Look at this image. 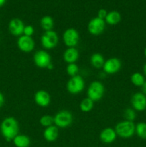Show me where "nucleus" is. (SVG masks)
Masks as SVG:
<instances>
[{
    "label": "nucleus",
    "instance_id": "423d86ee",
    "mask_svg": "<svg viewBox=\"0 0 146 147\" xmlns=\"http://www.w3.org/2000/svg\"><path fill=\"white\" fill-rule=\"evenodd\" d=\"M85 86V82L80 75L70 77L66 85L67 92L72 95H77L83 91Z\"/></svg>",
    "mask_w": 146,
    "mask_h": 147
},
{
    "label": "nucleus",
    "instance_id": "c85d7f7f",
    "mask_svg": "<svg viewBox=\"0 0 146 147\" xmlns=\"http://www.w3.org/2000/svg\"><path fill=\"white\" fill-rule=\"evenodd\" d=\"M107 11L104 9H100V10L97 12V17L102 19V20H104L105 19V17H107Z\"/></svg>",
    "mask_w": 146,
    "mask_h": 147
},
{
    "label": "nucleus",
    "instance_id": "2f4dec72",
    "mask_svg": "<svg viewBox=\"0 0 146 147\" xmlns=\"http://www.w3.org/2000/svg\"><path fill=\"white\" fill-rule=\"evenodd\" d=\"M6 1L7 0H0V7H3L4 5V4L6 3Z\"/></svg>",
    "mask_w": 146,
    "mask_h": 147
},
{
    "label": "nucleus",
    "instance_id": "f03ea898",
    "mask_svg": "<svg viewBox=\"0 0 146 147\" xmlns=\"http://www.w3.org/2000/svg\"><path fill=\"white\" fill-rule=\"evenodd\" d=\"M115 130L120 138L129 139L135 134V124L133 121L123 120L116 124Z\"/></svg>",
    "mask_w": 146,
    "mask_h": 147
},
{
    "label": "nucleus",
    "instance_id": "dca6fc26",
    "mask_svg": "<svg viewBox=\"0 0 146 147\" xmlns=\"http://www.w3.org/2000/svg\"><path fill=\"white\" fill-rule=\"evenodd\" d=\"M80 57V53L76 47H67L63 53V60L67 64L76 63Z\"/></svg>",
    "mask_w": 146,
    "mask_h": 147
},
{
    "label": "nucleus",
    "instance_id": "473e14b6",
    "mask_svg": "<svg viewBox=\"0 0 146 147\" xmlns=\"http://www.w3.org/2000/svg\"><path fill=\"white\" fill-rule=\"evenodd\" d=\"M143 74H144L145 76H146V63L143 66Z\"/></svg>",
    "mask_w": 146,
    "mask_h": 147
},
{
    "label": "nucleus",
    "instance_id": "5701e85b",
    "mask_svg": "<svg viewBox=\"0 0 146 147\" xmlns=\"http://www.w3.org/2000/svg\"><path fill=\"white\" fill-rule=\"evenodd\" d=\"M94 102L90 99L89 98H85L82 99L80 103V109L81 111L84 112V113H88V112L91 111L94 108Z\"/></svg>",
    "mask_w": 146,
    "mask_h": 147
},
{
    "label": "nucleus",
    "instance_id": "b1692460",
    "mask_svg": "<svg viewBox=\"0 0 146 147\" xmlns=\"http://www.w3.org/2000/svg\"><path fill=\"white\" fill-rule=\"evenodd\" d=\"M135 134L139 138L146 139V123L140 122L135 125Z\"/></svg>",
    "mask_w": 146,
    "mask_h": 147
},
{
    "label": "nucleus",
    "instance_id": "39448f33",
    "mask_svg": "<svg viewBox=\"0 0 146 147\" xmlns=\"http://www.w3.org/2000/svg\"><path fill=\"white\" fill-rule=\"evenodd\" d=\"M105 88L102 82L94 80L88 86L87 90V97L94 102L99 101L103 98Z\"/></svg>",
    "mask_w": 146,
    "mask_h": 147
},
{
    "label": "nucleus",
    "instance_id": "f8f14e48",
    "mask_svg": "<svg viewBox=\"0 0 146 147\" xmlns=\"http://www.w3.org/2000/svg\"><path fill=\"white\" fill-rule=\"evenodd\" d=\"M132 108L135 111H143L146 109V96L143 93H135L130 99Z\"/></svg>",
    "mask_w": 146,
    "mask_h": 147
},
{
    "label": "nucleus",
    "instance_id": "c756f323",
    "mask_svg": "<svg viewBox=\"0 0 146 147\" xmlns=\"http://www.w3.org/2000/svg\"><path fill=\"white\" fill-rule=\"evenodd\" d=\"M4 102H5V98H4V96L3 95V93L0 92V109L4 106Z\"/></svg>",
    "mask_w": 146,
    "mask_h": 147
},
{
    "label": "nucleus",
    "instance_id": "393cba45",
    "mask_svg": "<svg viewBox=\"0 0 146 147\" xmlns=\"http://www.w3.org/2000/svg\"><path fill=\"white\" fill-rule=\"evenodd\" d=\"M40 123L44 128L54 125V116L50 115H44L40 119Z\"/></svg>",
    "mask_w": 146,
    "mask_h": 147
},
{
    "label": "nucleus",
    "instance_id": "0eeeda50",
    "mask_svg": "<svg viewBox=\"0 0 146 147\" xmlns=\"http://www.w3.org/2000/svg\"><path fill=\"white\" fill-rule=\"evenodd\" d=\"M40 42L44 50H52L56 47L59 42L57 33L54 30L44 32L41 36Z\"/></svg>",
    "mask_w": 146,
    "mask_h": 147
},
{
    "label": "nucleus",
    "instance_id": "a211bd4d",
    "mask_svg": "<svg viewBox=\"0 0 146 147\" xmlns=\"http://www.w3.org/2000/svg\"><path fill=\"white\" fill-rule=\"evenodd\" d=\"M90 62L93 67L96 69H100L102 68L105 60L102 55L99 53H95L91 55Z\"/></svg>",
    "mask_w": 146,
    "mask_h": 147
},
{
    "label": "nucleus",
    "instance_id": "6ab92c4d",
    "mask_svg": "<svg viewBox=\"0 0 146 147\" xmlns=\"http://www.w3.org/2000/svg\"><path fill=\"white\" fill-rule=\"evenodd\" d=\"M121 14L117 11H111L107 13V17L104 19L105 23L110 25H116L121 21Z\"/></svg>",
    "mask_w": 146,
    "mask_h": 147
},
{
    "label": "nucleus",
    "instance_id": "9b49d317",
    "mask_svg": "<svg viewBox=\"0 0 146 147\" xmlns=\"http://www.w3.org/2000/svg\"><path fill=\"white\" fill-rule=\"evenodd\" d=\"M122 63L120 59L113 57L105 60L102 69L105 74L114 75L120 71Z\"/></svg>",
    "mask_w": 146,
    "mask_h": 147
},
{
    "label": "nucleus",
    "instance_id": "6e6552de",
    "mask_svg": "<svg viewBox=\"0 0 146 147\" xmlns=\"http://www.w3.org/2000/svg\"><path fill=\"white\" fill-rule=\"evenodd\" d=\"M80 33L76 29L70 27L63 32L62 40L67 47H76L80 42Z\"/></svg>",
    "mask_w": 146,
    "mask_h": 147
},
{
    "label": "nucleus",
    "instance_id": "f257e3e1",
    "mask_svg": "<svg viewBox=\"0 0 146 147\" xmlns=\"http://www.w3.org/2000/svg\"><path fill=\"white\" fill-rule=\"evenodd\" d=\"M0 131L6 140L12 141L19 131V126L17 119L11 116L3 119L0 124Z\"/></svg>",
    "mask_w": 146,
    "mask_h": 147
},
{
    "label": "nucleus",
    "instance_id": "aec40b11",
    "mask_svg": "<svg viewBox=\"0 0 146 147\" xmlns=\"http://www.w3.org/2000/svg\"><path fill=\"white\" fill-rule=\"evenodd\" d=\"M12 141L16 147H29L31 144L29 137L25 134H18Z\"/></svg>",
    "mask_w": 146,
    "mask_h": 147
},
{
    "label": "nucleus",
    "instance_id": "1a4fd4ad",
    "mask_svg": "<svg viewBox=\"0 0 146 147\" xmlns=\"http://www.w3.org/2000/svg\"><path fill=\"white\" fill-rule=\"evenodd\" d=\"M106 23L104 20L96 17L90 20L87 24L89 33L93 36H99L104 32Z\"/></svg>",
    "mask_w": 146,
    "mask_h": 147
},
{
    "label": "nucleus",
    "instance_id": "9d476101",
    "mask_svg": "<svg viewBox=\"0 0 146 147\" xmlns=\"http://www.w3.org/2000/svg\"><path fill=\"white\" fill-rule=\"evenodd\" d=\"M17 45L20 51L24 53H31L35 47V42L32 37H28L24 34L18 37Z\"/></svg>",
    "mask_w": 146,
    "mask_h": 147
},
{
    "label": "nucleus",
    "instance_id": "2eb2a0df",
    "mask_svg": "<svg viewBox=\"0 0 146 147\" xmlns=\"http://www.w3.org/2000/svg\"><path fill=\"white\" fill-rule=\"evenodd\" d=\"M117 135L115 129L107 127L102 130L100 134V139L104 144H111L115 141Z\"/></svg>",
    "mask_w": 146,
    "mask_h": 147
},
{
    "label": "nucleus",
    "instance_id": "f3484780",
    "mask_svg": "<svg viewBox=\"0 0 146 147\" xmlns=\"http://www.w3.org/2000/svg\"><path fill=\"white\" fill-rule=\"evenodd\" d=\"M59 136V129L55 125L44 128L43 131V137L47 142H53L56 141Z\"/></svg>",
    "mask_w": 146,
    "mask_h": 147
},
{
    "label": "nucleus",
    "instance_id": "7c9ffc66",
    "mask_svg": "<svg viewBox=\"0 0 146 147\" xmlns=\"http://www.w3.org/2000/svg\"><path fill=\"white\" fill-rule=\"evenodd\" d=\"M142 89H143V93H144V94L146 96V80H145V82L144 84H143V86H142Z\"/></svg>",
    "mask_w": 146,
    "mask_h": 147
},
{
    "label": "nucleus",
    "instance_id": "412c9836",
    "mask_svg": "<svg viewBox=\"0 0 146 147\" xmlns=\"http://www.w3.org/2000/svg\"><path fill=\"white\" fill-rule=\"evenodd\" d=\"M54 25V20H53V18L51 16H44V17H42L41 20H40V26H41L42 29L44 32L53 30Z\"/></svg>",
    "mask_w": 146,
    "mask_h": 147
},
{
    "label": "nucleus",
    "instance_id": "4468645a",
    "mask_svg": "<svg viewBox=\"0 0 146 147\" xmlns=\"http://www.w3.org/2000/svg\"><path fill=\"white\" fill-rule=\"evenodd\" d=\"M34 100L38 106L45 108L51 103V96L47 90H39L34 93Z\"/></svg>",
    "mask_w": 146,
    "mask_h": 147
},
{
    "label": "nucleus",
    "instance_id": "cd10ccee",
    "mask_svg": "<svg viewBox=\"0 0 146 147\" xmlns=\"http://www.w3.org/2000/svg\"><path fill=\"white\" fill-rule=\"evenodd\" d=\"M34 33V28L33 26L30 25V24H29V25H25L24 30V33H23L24 35L28 36V37H32Z\"/></svg>",
    "mask_w": 146,
    "mask_h": 147
},
{
    "label": "nucleus",
    "instance_id": "a878e982",
    "mask_svg": "<svg viewBox=\"0 0 146 147\" xmlns=\"http://www.w3.org/2000/svg\"><path fill=\"white\" fill-rule=\"evenodd\" d=\"M123 116H124L125 120L133 122H134L136 117H137L136 111L133 109V108H127V109L124 111Z\"/></svg>",
    "mask_w": 146,
    "mask_h": 147
},
{
    "label": "nucleus",
    "instance_id": "72a5a7b5",
    "mask_svg": "<svg viewBox=\"0 0 146 147\" xmlns=\"http://www.w3.org/2000/svg\"><path fill=\"white\" fill-rule=\"evenodd\" d=\"M144 54H145V56L146 57V47L145 48V50H144Z\"/></svg>",
    "mask_w": 146,
    "mask_h": 147
},
{
    "label": "nucleus",
    "instance_id": "7ed1b4c3",
    "mask_svg": "<svg viewBox=\"0 0 146 147\" xmlns=\"http://www.w3.org/2000/svg\"><path fill=\"white\" fill-rule=\"evenodd\" d=\"M33 61L37 67L41 69H52V57L50 53L44 50H40L36 52L33 56Z\"/></svg>",
    "mask_w": 146,
    "mask_h": 147
},
{
    "label": "nucleus",
    "instance_id": "bb28decb",
    "mask_svg": "<svg viewBox=\"0 0 146 147\" xmlns=\"http://www.w3.org/2000/svg\"><path fill=\"white\" fill-rule=\"evenodd\" d=\"M79 70H80V68L76 63H70V64H67L66 67V72L70 77L79 75Z\"/></svg>",
    "mask_w": 146,
    "mask_h": 147
},
{
    "label": "nucleus",
    "instance_id": "20e7f679",
    "mask_svg": "<svg viewBox=\"0 0 146 147\" xmlns=\"http://www.w3.org/2000/svg\"><path fill=\"white\" fill-rule=\"evenodd\" d=\"M74 121L73 115L70 111L61 110L54 116V125L57 128L66 129L71 126Z\"/></svg>",
    "mask_w": 146,
    "mask_h": 147
},
{
    "label": "nucleus",
    "instance_id": "ddd939ff",
    "mask_svg": "<svg viewBox=\"0 0 146 147\" xmlns=\"http://www.w3.org/2000/svg\"><path fill=\"white\" fill-rule=\"evenodd\" d=\"M24 22L19 18H14L9 22L8 28L9 32L15 37H20L24 33Z\"/></svg>",
    "mask_w": 146,
    "mask_h": 147
},
{
    "label": "nucleus",
    "instance_id": "4be33fe9",
    "mask_svg": "<svg viewBox=\"0 0 146 147\" xmlns=\"http://www.w3.org/2000/svg\"><path fill=\"white\" fill-rule=\"evenodd\" d=\"M130 81L136 87H142L145 82V78L143 74L139 72H135L130 76Z\"/></svg>",
    "mask_w": 146,
    "mask_h": 147
}]
</instances>
